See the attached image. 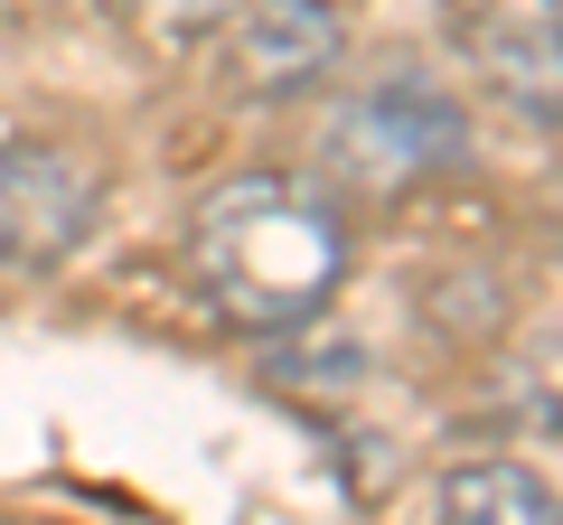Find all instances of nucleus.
Here are the masks:
<instances>
[{"mask_svg":"<svg viewBox=\"0 0 563 525\" xmlns=\"http://www.w3.org/2000/svg\"><path fill=\"white\" fill-rule=\"evenodd\" d=\"M544 10H554V29H563V0H544Z\"/></svg>","mask_w":563,"mask_h":525,"instance_id":"obj_8","label":"nucleus"},{"mask_svg":"<svg viewBox=\"0 0 563 525\" xmlns=\"http://www.w3.org/2000/svg\"><path fill=\"white\" fill-rule=\"evenodd\" d=\"M470 57H479L488 94L526 122H563V29L544 0H488L470 20Z\"/></svg>","mask_w":563,"mask_h":525,"instance_id":"obj_5","label":"nucleus"},{"mask_svg":"<svg viewBox=\"0 0 563 525\" xmlns=\"http://www.w3.org/2000/svg\"><path fill=\"white\" fill-rule=\"evenodd\" d=\"M554 525H563V516H554Z\"/></svg>","mask_w":563,"mask_h":525,"instance_id":"obj_9","label":"nucleus"},{"mask_svg":"<svg viewBox=\"0 0 563 525\" xmlns=\"http://www.w3.org/2000/svg\"><path fill=\"white\" fill-rule=\"evenodd\" d=\"M244 0H132V20L151 29L161 47H198V38H225V20H235Z\"/></svg>","mask_w":563,"mask_h":525,"instance_id":"obj_7","label":"nucleus"},{"mask_svg":"<svg viewBox=\"0 0 563 525\" xmlns=\"http://www.w3.org/2000/svg\"><path fill=\"white\" fill-rule=\"evenodd\" d=\"M347 20L339 0H244L225 20V85L244 103H291L320 76H339Z\"/></svg>","mask_w":563,"mask_h":525,"instance_id":"obj_4","label":"nucleus"},{"mask_svg":"<svg viewBox=\"0 0 563 525\" xmlns=\"http://www.w3.org/2000/svg\"><path fill=\"white\" fill-rule=\"evenodd\" d=\"M188 272H198V291L235 328L291 338L347 282V216L310 179L244 169V179H225V188L198 198V216H188Z\"/></svg>","mask_w":563,"mask_h":525,"instance_id":"obj_1","label":"nucleus"},{"mask_svg":"<svg viewBox=\"0 0 563 525\" xmlns=\"http://www.w3.org/2000/svg\"><path fill=\"white\" fill-rule=\"evenodd\" d=\"M320 160H329V179H339V188L413 198V188L470 169V113H461V94H451L442 76H422V66H385V76H366L357 94L329 113Z\"/></svg>","mask_w":563,"mask_h":525,"instance_id":"obj_2","label":"nucleus"},{"mask_svg":"<svg viewBox=\"0 0 563 525\" xmlns=\"http://www.w3.org/2000/svg\"><path fill=\"white\" fill-rule=\"evenodd\" d=\"M103 216V179L57 142H0V262L47 272L66 262Z\"/></svg>","mask_w":563,"mask_h":525,"instance_id":"obj_3","label":"nucleus"},{"mask_svg":"<svg viewBox=\"0 0 563 525\" xmlns=\"http://www.w3.org/2000/svg\"><path fill=\"white\" fill-rule=\"evenodd\" d=\"M442 525H554V498L526 460H461L442 479Z\"/></svg>","mask_w":563,"mask_h":525,"instance_id":"obj_6","label":"nucleus"}]
</instances>
